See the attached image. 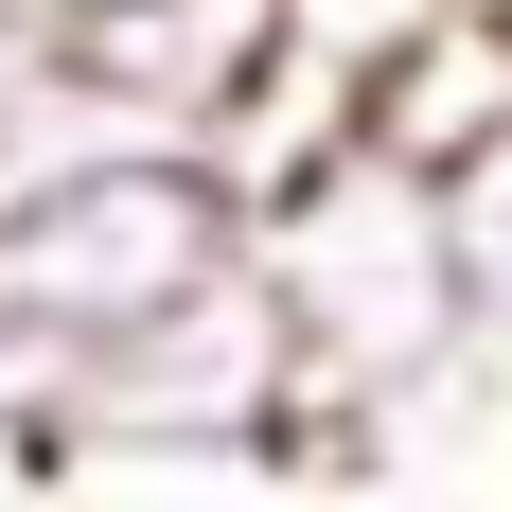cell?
Segmentation results:
<instances>
[{"label":"cell","instance_id":"6da1fadb","mask_svg":"<svg viewBox=\"0 0 512 512\" xmlns=\"http://www.w3.org/2000/svg\"><path fill=\"white\" fill-rule=\"evenodd\" d=\"M248 265L283 301V336H301V389L354 407V424H407L477 354V283H460V230H442V177L389 159L371 124L248 212Z\"/></svg>","mask_w":512,"mask_h":512},{"label":"cell","instance_id":"7a4b0ae2","mask_svg":"<svg viewBox=\"0 0 512 512\" xmlns=\"http://www.w3.org/2000/svg\"><path fill=\"white\" fill-rule=\"evenodd\" d=\"M36 71L71 106H106L124 142H230V106L283 71V0H53Z\"/></svg>","mask_w":512,"mask_h":512},{"label":"cell","instance_id":"3957f363","mask_svg":"<svg viewBox=\"0 0 512 512\" xmlns=\"http://www.w3.org/2000/svg\"><path fill=\"white\" fill-rule=\"evenodd\" d=\"M354 124H371L389 159H424V177H460V159L512 124V18H477V0H460V18H424V36L371 71Z\"/></svg>","mask_w":512,"mask_h":512},{"label":"cell","instance_id":"277c9868","mask_svg":"<svg viewBox=\"0 0 512 512\" xmlns=\"http://www.w3.org/2000/svg\"><path fill=\"white\" fill-rule=\"evenodd\" d=\"M424 18H460V0H283V71H318V89L371 106V71H389Z\"/></svg>","mask_w":512,"mask_h":512},{"label":"cell","instance_id":"5b68a950","mask_svg":"<svg viewBox=\"0 0 512 512\" xmlns=\"http://www.w3.org/2000/svg\"><path fill=\"white\" fill-rule=\"evenodd\" d=\"M442 230H460V283H477V336H512V124L442 177Z\"/></svg>","mask_w":512,"mask_h":512},{"label":"cell","instance_id":"8992f818","mask_svg":"<svg viewBox=\"0 0 512 512\" xmlns=\"http://www.w3.org/2000/svg\"><path fill=\"white\" fill-rule=\"evenodd\" d=\"M18 71H36V18H18V0H0V106H18Z\"/></svg>","mask_w":512,"mask_h":512},{"label":"cell","instance_id":"52a82bcc","mask_svg":"<svg viewBox=\"0 0 512 512\" xmlns=\"http://www.w3.org/2000/svg\"><path fill=\"white\" fill-rule=\"evenodd\" d=\"M477 18H512V0H477Z\"/></svg>","mask_w":512,"mask_h":512}]
</instances>
